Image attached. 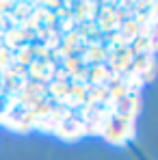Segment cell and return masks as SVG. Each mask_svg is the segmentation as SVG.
I'll use <instances>...</instances> for the list:
<instances>
[{
    "label": "cell",
    "mask_w": 158,
    "mask_h": 160,
    "mask_svg": "<svg viewBox=\"0 0 158 160\" xmlns=\"http://www.w3.org/2000/svg\"><path fill=\"white\" fill-rule=\"evenodd\" d=\"M130 132H132V121H130V115H126V112L113 115V117L108 119L106 128H104V136L110 143H115V145L124 143V141L130 136Z\"/></svg>",
    "instance_id": "cell-1"
},
{
    "label": "cell",
    "mask_w": 158,
    "mask_h": 160,
    "mask_svg": "<svg viewBox=\"0 0 158 160\" xmlns=\"http://www.w3.org/2000/svg\"><path fill=\"white\" fill-rule=\"evenodd\" d=\"M9 108H11V100H9L7 95H2V93H0V121L9 115Z\"/></svg>",
    "instance_id": "cell-2"
}]
</instances>
